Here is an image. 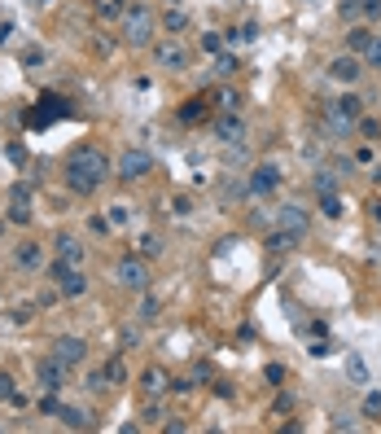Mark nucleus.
I'll return each instance as SVG.
<instances>
[{
  "instance_id": "nucleus-1",
  "label": "nucleus",
  "mask_w": 381,
  "mask_h": 434,
  "mask_svg": "<svg viewBox=\"0 0 381 434\" xmlns=\"http://www.w3.org/2000/svg\"><path fill=\"white\" fill-rule=\"evenodd\" d=\"M110 171H114V163L101 154V149L79 145V149H70V158H66V189H74V193H96L101 185H106Z\"/></svg>"
},
{
  "instance_id": "nucleus-2",
  "label": "nucleus",
  "mask_w": 381,
  "mask_h": 434,
  "mask_svg": "<svg viewBox=\"0 0 381 434\" xmlns=\"http://www.w3.org/2000/svg\"><path fill=\"white\" fill-rule=\"evenodd\" d=\"M364 114V97H355V92H342L338 101H328L324 106V127L333 136H350L355 132V119Z\"/></svg>"
},
{
  "instance_id": "nucleus-3",
  "label": "nucleus",
  "mask_w": 381,
  "mask_h": 434,
  "mask_svg": "<svg viewBox=\"0 0 381 434\" xmlns=\"http://www.w3.org/2000/svg\"><path fill=\"white\" fill-rule=\"evenodd\" d=\"M154 27H158V18H154L149 5H127V13H123V40L132 48L154 44Z\"/></svg>"
},
{
  "instance_id": "nucleus-4",
  "label": "nucleus",
  "mask_w": 381,
  "mask_h": 434,
  "mask_svg": "<svg viewBox=\"0 0 381 434\" xmlns=\"http://www.w3.org/2000/svg\"><path fill=\"white\" fill-rule=\"evenodd\" d=\"M48 276H53V286H57L62 298H79V294L88 290V276L74 268V264H66V259H57L53 268H48Z\"/></svg>"
},
{
  "instance_id": "nucleus-5",
  "label": "nucleus",
  "mask_w": 381,
  "mask_h": 434,
  "mask_svg": "<svg viewBox=\"0 0 381 434\" xmlns=\"http://www.w3.org/2000/svg\"><path fill=\"white\" fill-rule=\"evenodd\" d=\"M114 276H118V286H123V290H136V294H145V290H149V264H145V259H136V254L118 259Z\"/></svg>"
},
{
  "instance_id": "nucleus-6",
  "label": "nucleus",
  "mask_w": 381,
  "mask_h": 434,
  "mask_svg": "<svg viewBox=\"0 0 381 434\" xmlns=\"http://www.w3.org/2000/svg\"><path fill=\"white\" fill-rule=\"evenodd\" d=\"M149 171H154V158H149L145 149H123L118 163H114V175H118V180H145Z\"/></svg>"
},
{
  "instance_id": "nucleus-7",
  "label": "nucleus",
  "mask_w": 381,
  "mask_h": 434,
  "mask_svg": "<svg viewBox=\"0 0 381 434\" xmlns=\"http://www.w3.org/2000/svg\"><path fill=\"white\" fill-rule=\"evenodd\" d=\"M276 185H281V167H276V163H259L250 171V193L267 197V193H276Z\"/></svg>"
},
{
  "instance_id": "nucleus-8",
  "label": "nucleus",
  "mask_w": 381,
  "mask_h": 434,
  "mask_svg": "<svg viewBox=\"0 0 381 434\" xmlns=\"http://www.w3.org/2000/svg\"><path fill=\"white\" fill-rule=\"evenodd\" d=\"M53 355H57L66 369H79V364L88 360V342H84V338H57V342H53Z\"/></svg>"
},
{
  "instance_id": "nucleus-9",
  "label": "nucleus",
  "mask_w": 381,
  "mask_h": 434,
  "mask_svg": "<svg viewBox=\"0 0 381 434\" xmlns=\"http://www.w3.org/2000/svg\"><path fill=\"white\" fill-rule=\"evenodd\" d=\"M360 70H364V66H360V58H355V53H338L333 62H328V80H338V84L350 88L355 80H360Z\"/></svg>"
},
{
  "instance_id": "nucleus-10",
  "label": "nucleus",
  "mask_w": 381,
  "mask_h": 434,
  "mask_svg": "<svg viewBox=\"0 0 381 434\" xmlns=\"http://www.w3.org/2000/svg\"><path fill=\"white\" fill-rule=\"evenodd\" d=\"M66 373H70V369L57 360V355H48V360L35 364V377L44 381V391H62V386H66Z\"/></svg>"
},
{
  "instance_id": "nucleus-11",
  "label": "nucleus",
  "mask_w": 381,
  "mask_h": 434,
  "mask_svg": "<svg viewBox=\"0 0 381 434\" xmlns=\"http://www.w3.org/2000/svg\"><path fill=\"white\" fill-rule=\"evenodd\" d=\"M154 62H158L162 70H184V66H189V53H184V44L171 40V44H158V48H154Z\"/></svg>"
},
{
  "instance_id": "nucleus-12",
  "label": "nucleus",
  "mask_w": 381,
  "mask_h": 434,
  "mask_svg": "<svg viewBox=\"0 0 381 434\" xmlns=\"http://www.w3.org/2000/svg\"><path fill=\"white\" fill-rule=\"evenodd\" d=\"M276 224L302 237V233H307V211H302L298 202H285V207H276Z\"/></svg>"
},
{
  "instance_id": "nucleus-13",
  "label": "nucleus",
  "mask_w": 381,
  "mask_h": 434,
  "mask_svg": "<svg viewBox=\"0 0 381 434\" xmlns=\"http://www.w3.org/2000/svg\"><path fill=\"white\" fill-rule=\"evenodd\" d=\"M215 136H219L223 145H237V141L245 136V123H241V114H237V110H228L223 119H215Z\"/></svg>"
},
{
  "instance_id": "nucleus-14",
  "label": "nucleus",
  "mask_w": 381,
  "mask_h": 434,
  "mask_svg": "<svg viewBox=\"0 0 381 434\" xmlns=\"http://www.w3.org/2000/svg\"><path fill=\"white\" fill-rule=\"evenodd\" d=\"M13 264H18L22 272H40V268H44V246H40V242H22V246L13 250Z\"/></svg>"
},
{
  "instance_id": "nucleus-15",
  "label": "nucleus",
  "mask_w": 381,
  "mask_h": 434,
  "mask_svg": "<svg viewBox=\"0 0 381 434\" xmlns=\"http://www.w3.org/2000/svg\"><path fill=\"white\" fill-rule=\"evenodd\" d=\"M140 391H145L149 399H158V395L171 391V377H167L162 369H145V373H140Z\"/></svg>"
},
{
  "instance_id": "nucleus-16",
  "label": "nucleus",
  "mask_w": 381,
  "mask_h": 434,
  "mask_svg": "<svg viewBox=\"0 0 381 434\" xmlns=\"http://www.w3.org/2000/svg\"><path fill=\"white\" fill-rule=\"evenodd\" d=\"M53 246H57V259H66V264H74V268L84 264V246H79V237L57 233V237H53Z\"/></svg>"
},
{
  "instance_id": "nucleus-17",
  "label": "nucleus",
  "mask_w": 381,
  "mask_h": 434,
  "mask_svg": "<svg viewBox=\"0 0 381 434\" xmlns=\"http://www.w3.org/2000/svg\"><path fill=\"white\" fill-rule=\"evenodd\" d=\"M346 377L355 381V386H368V360L360 351H346Z\"/></svg>"
},
{
  "instance_id": "nucleus-18",
  "label": "nucleus",
  "mask_w": 381,
  "mask_h": 434,
  "mask_svg": "<svg viewBox=\"0 0 381 434\" xmlns=\"http://www.w3.org/2000/svg\"><path fill=\"white\" fill-rule=\"evenodd\" d=\"M57 421H62V425H70V430H88V425H92V417L84 413V408H70V403H62V408H57Z\"/></svg>"
},
{
  "instance_id": "nucleus-19",
  "label": "nucleus",
  "mask_w": 381,
  "mask_h": 434,
  "mask_svg": "<svg viewBox=\"0 0 381 434\" xmlns=\"http://www.w3.org/2000/svg\"><path fill=\"white\" fill-rule=\"evenodd\" d=\"M294 246H298V233H289V228L276 224L272 237H267V250H294Z\"/></svg>"
},
{
  "instance_id": "nucleus-20",
  "label": "nucleus",
  "mask_w": 381,
  "mask_h": 434,
  "mask_svg": "<svg viewBox=\"0 0 381 434\" xmlns=\"http://www.w3.org/2000/svg\"><path fill=\"white\" fill-rule=\"evenodd\" d=\"M368 44H372V31L368 27H350L346 31V48H350V53H364Z\"/></svg>"
},
{
  "instance_id": "nucleus-21",
  "label": "nucleus",
  "mask_w": 381,
  "mask_h": 434,
  "mask_svg": "<svg viewBox=\"0 0 381 434\" xmlns=\"http://www.w3.org/2000/svg\"><path fill=\"white\" fill-rule=\"evenodd\" d=\"M355 132H360V136L372 145V141H381V123H377V119H368V114H360V119H355Z\"/></svg>"
},
{
  "instance_id": "nucleus-22",
  "label": "nucleus",
  "mask_w": 381,
  "mask_h": 434,
  "mask_svg": "<svg viewBox=\"0 0 381 434\" xmlns=\"http://www.w3.org/2000/svg\"><path fill=\"white\" fill-rule=\"evenodd\" d=\"M320 211H324L328 219H342V197H338V189H328V193H320Z\"/></svg>"
},
{
  "instance_id": "nucleus-23",
  "label": "nucleus",
  "mask_w": 381,
  "mask_h": 434,
  "mask_svg": "<svg viewBox=\"0 0 381 434\" xmlns=\"http://www.w3.org/2000/svg\"><path fill=\"white\" fill-rule=\"evenodd\" d=\"M92 9H96L101 18H123V13H127V0H92Z\"/></svg>"
},
{
  "instance_id": "nucleus-24",
  "label": "nucleus",
  "mask_w": 381,
  "mask_h": 434,
  "mask_svg": "<svg viewBox=\"0 0 381 434\" xmlns=\"http://www.w3.org/2000/svg\"><path fill=\"white\" fill-rule=\"evenodd\" d=\"M158 312H162V298L145 290V298H140V320H158Z\"/></svg>"
},
{
  "instance_id": "nucleus-25",
  "label": "nucleus",
  "mask_w": 381,
  "mask_h": 434,
  "mask_svg": "<svg viewBox=\"0 0 381 434\" xmlns=\"http://www.w3.org/2000/svg\"><path fill=\"white\" fill-rule=\"evenodd\" d=\"M162 27H167L171 36H175V31H184V27H189V13H184V9H167V18H162Z\"/></svg>"
},
{
  "instance_id": "nucleus-26",
  "label": "nucleus",
  "mask_w": 381,
  "mask_h": 434,
  "mask_svg": "<svg viewBox=\"0 0 381 434\" xmlns=\"http://www.w3.org/2000/svg\"><path fill=\"white\" fill-rule=\"evenodd\" d=\"M106 381H110V386H123V381H127V364L118 360V355L106 364Z\"/></svg>"
},
{
  "instance_id": "nucleus-27",
  "label": "nucleus",
  "mask_w": 381,
  "mask_h": 434,
  "mask_svg": "<svg viewBox=\"0 0 381 434\" xmlns=\"http://www.w3.org/2000/svg\"><path fill=\"white\" fill-rule=\"evenodd\" d=\"M31 197H35V189H31L27 180H18V185L9 189V202H18V207H31Z\"/></svg>"
},
{
  "instance_id": "nucleus-28",
  "label": "nucleus",
  "mask_w": 381,
  "mask_h": 434,
  "mask_svg": "<svg viewBox=\"0 0 381 434\" xmlns=\"http://www.w3.org/2000/svg\"><path fill=\"white\" fill-rule=\"evenodd\" d=\"M158 250H162V237H158V233H145V237H140V259H154Z\"/></svg>"
},
{
  "instance_id": "nucleus-29",
  "label": "nucleus",
  "mask_w": 381,
  "mask_h": 434,
  "mask_svg": "<svg viewBox=\"0 0 381 434\" xmlns=\"http://www.w3.org/2000/svg\"><path fill=\"white\" fill-rule=\"evenodd\" d=\"M88 233L106 237V233H110V219H106V215H88Z\"/></svg>"
},
{
  "instance_id": "nucleus-30",
  "label": "nucleus",
  "mask_w": 381,
  "mask_h": 434,
  "mask_svg": "<svg viewBox=\"0 0 381 434\" xmlns=\"http://www.w3.org/2000/svg\"><path fill=\"white\" fill-rule=\"evenodd\" d=\"M364 413L368 417H381V391H368L364 395Z\"/></svg>"
},
{
  "instance_id": "nucleus-31",
  "label": "nucleus",
  "mask_w": 381,
  "mask_h": 434,
  "mask_svg": "<svg viewBox=\"0 0 381 434\" xmlns=\"http://www.w3.org/2000/svg\"><path fill=\"white\" fill-rule=\"evenodd\" d=\"M364 62H368V66H377V70H381V40H377V36H372V44H368V48H364Z\"/></svg>"
},
{
  "instance_id": "nucleus-32",
  "label": "nucleus",
  "mask_w": 381,
  "mask_h": 434,
  "mask_svg": "<svg viewBox=\"0 0 381 434\" xmlns=\"http://www.w3.org/2000/svg\"><path fill=\"white\" fill-rule=\"evenodd\" d=\"M9 224H31V207H18V202H13V207H9Z\"/></svg>"
},
{
  "instance_id": "nucleus-33",
  "label": "nucleus",
  "mask_w": 381,
  "mask_h": 434,
  "mask_svg": "<svg viewBox=\"0 0 381 434\" xmlns=\"http://www.w3.org/2000/svg\"><path fill=\"white\" fill-rule=\"evenodd\" d=\"M342 18H355V13H364V0H342Z\"/></svg>"
},
{
  "instance_id": "nucleus-34",
  "label": "nucleus",
  "mask_w": 381,
  "mask_h": 434,
  "mask_svg": "<svg viewBox=\"0 0 381 434\" xmlns=\"http://www.w3.org/2000/svg\"><path fill=\"white\" fill-rule=\"evenodd\" d=\"M0 399H13V373H0Z\"/></svg>"
},
{
  "instance_id": "nucleus-35",
  "label": "nucleus",
  "mask_w": 381,
  "mask_h": 434,
  "mask_svg": "<svg viewBox=\"0 0 381 434\" xmlns=\"http://www.w3.org/2000/svg\"><path fill=\"white\" fill-rule=\"evenodd\" d=\"M22 62H27V66H44V48H27V53H22Z\"/></svg>"
},
{
  "instance_id": "nucleus-36",
  "label": "nucleus",
  "mask_w": 381,
  "mask_h": 434,
  "mask_svg": "<svg viewBox=\"0 0 381 434\" xmlns=\"http://www.w3.org/2000/svg\"><path fill=\"white\" fill-rule=\"evenodd\" d=\"M171 211H175V215H189L193 202H189V197H171Z\"/></svg>"
},
{
  "instance_id": "nucleus-37",
  "label": "nucleus",
  "mask_w": 381,
  "mask_h": 434,
  "mask_svg": "<svg viewBox=\"0 0 381 434\" xmlns=\"http://www.w3.org/2000/svg\"><path fill=\"white\" fill-rule=\"evenodd\" d=\"M201 48H206V53H219L223 40H219V36H201Z\"/></svg>"
},
{
  "instance_id": "nucleus-38",
  "label": "nucleus",
  "mask_w": 381,
  "mask_h": 434,
  "mask_svg": "<svg viewBox=\"0 0 381 434\" xmlns=\"http://www.w3.org/2000/svg\"><path fill=\"white\" fill-rule=\"evenodd\" d=\"M267 381H272V386H281V381H285V369L272 364V369H267Z\"/></svg>"
},
{
  "instance_id": "nucleus-39",
  "label": "nucleus",
  "mask_w": 381,
  "mask_h": 434,
  "mask_svg": "<svg viewBox=\"0 0 381 434\" xmlns=\"http://www.w3.org/2000/svg\"><path fill=\"white\" fill-rule=\"evenodd\" d=\"M110 224H127V207L118 202V207H110Z\"/></svg>"
},
{
  "instance_id": "nucleus-40",
  "label": "nucleus",
  "mask_w": 381,
  "mask_h": 434,
  "mask_svg": "<svg viewBox=\"0 0 381 434\" xmlns=\"http://www.w3.org/2000/svg\"><path fill=\"white\" fill-rule=\"evenodd\" d=\"M158 417H162V408H158V403H149V408H145V421H149V425H158Z\"/></svg>"
},
{
  "instance_id": "nucleus-41",
  "label": "nucleus",
  "mask_w": 381,
  "mask_h": 434,
  "mask_svg": "<svg viewBox=\"0 0 381 434\" xmlns=\"http://www.w3.org/2000/svg\"><path fill=\"white\" fill-rule=\"evenodd\" d=\"M118 338H123V347H132V342H140V329H123Z\"/></svg>"
},
{
  "instance_id": "nucleus-42",
  "label": "nucleus",
  "mask_w": 381,
  "mask_h": 434,
  "mask_svg": "<svg viewBox=\"0 0 381 434\" xmlns=\"http://www.w3.org/2000/svg\"><path fill=\"white\" fill-rule=\"evenodd\" d=\"M316 189L328 193V189H338V185H333V175H316Z\"/></svg>"
},
{
  "instance_id": "nucleus-43",
  "label": "nucleus",
  "mask_w": 381,
  "mask_h": 434,
  "mask_svg": "<svg viewBox=\"0 0 381 434\" xmlns=\"http://www.w3.org/2000/svg\"><path fill=\"white\" fill-rule=\"evenodd\" d=\"M364 13L368 18H381V0H364Z\"/></svg>"
},
{
  "instance_id": "nucleus-44",
  "label": "nucleus",
  "mask_w": 381,
  "mask_h": 434,
  "mask_svg": "<svg viewBox=\"0 0 381 434\" xmlns=\"http://www.w3.org/2000/svg\"><path fill=\"white\" fill-rule=\"evenodd\" d=\"M9 31H13V27H9V22H0V44H5V40H9Z\"/></svg>"
},
{
  "instance_id": "nucleus-45",
  "label": "nucleus",
  "mask_w": 381,
  "mask_h": 434,
  "mask_svg": "<svg viewBox=\"0 0 381 434\" xmlns=\"http://www.w3.org/2000/svg\"><path fill=\"white\" fill-rule=\"evenodd\" d=\"M372 219H381V202H372Z\"/></svg>"
},
{
  "instance_id": "nucleus-46",
  "label": "nucleus",
  "mask_w": 381,
  "mask_h": 434,
  "mask_svg": "<svg viewBox=\"0 0 381 434\" xmlns=\"http://www.w3.org/2000/svg\"><path fill=\"white\" fill-rule=\"evenodd\" d=\"M372 180H377V185H381V167H377V171H372Z\"/></svg>"
},
{
  "instance_id": "nucleus-47",
  "label": "nucleus",
  "mask_w": 381,
  "mask_h": 434,
  "mask_svg": "<svg viewBox=\"0 0 381 434\" xmlns=\"http://www.w3.org/2000/svg\"><path fill=\"white\" fill-rule=\"evenodd\" d=\"M0 242H5V219H0Z\"/></svg>"
}]
</instances>
